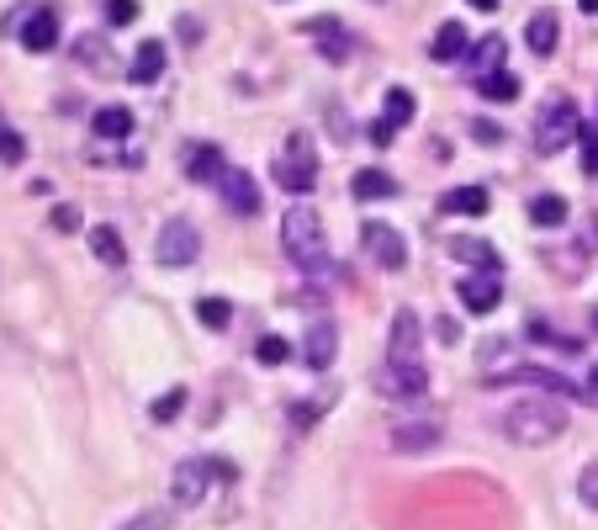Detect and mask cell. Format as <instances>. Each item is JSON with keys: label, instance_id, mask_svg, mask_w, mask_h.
<instances>
[{"label": "cell", "instance_id": "6da1fadb", "mask_svg": "<svg viewBox=\"0 0 598 530\" xmlns=\"http://www.w3.org/2000/svg\"><path fill=\"white\" fill-rule=\"evenodd\" d=\"M503 435L524 451H540L566 435V408L557 398H519L503 408Z\"/></svg>", "mask_w": 598, "mask_h": 530}, {"label": "cell", "instance_id": "7a4b0ae2", "mask_svg": "<svg viewBox=\"0 0 598 530\" xmlns=\"http://www.w3.org/2000/svg\"><path fill=\"white\" fill-rule=\"evenodd\" d=\"M281 245H286V255H291V266H297V271H308V276L328 271L319 207H291V212L281 218Z\"/></svg>", "mask_w": 598, "mask_h": 530}, {"label": "cell", "instance_id": "3957f363", "mask_svg": "<svg viewBox=\"0 0 598 530\" xmlns=\"http://www.w3.org/2000/svg\"><path fill=\"white\" fill-rule=\"evenodd\" d=\"M276 186L291 197H308L319 186V155H313V138L308 133H291L286 149L276 155Z\"/></svg>", "mask_w": 598, "mask_h": 530}, {"label": "cell", "instance_id": "277c9868", "mask_svg": "<svg viewBox=\"0 0 598 530\" xmlns=\"http://www.w3.org/2000/svg\"><path fill=\"white\" fill-rule=\"evenodd\" d=\"M577 133H583L577 107H572L566 96H557V101H546V107H540V123H535V149H540V155H561V149H566Z\"/></svg>", "mask_w": 598, "mask_h": 530}, {"label": "cell", "instance_id": "5b68a950", "mask_svg": "<svg viewBox=\"0 0 598 530\" xmlns=\"http://www.w3.org/2000/svg\"><path fill=\"white\" fill-rule=\"evenodd\" d=\"M5 33H16L27 53H48L59 42V16H53V5H22L5 16Z\"/></svg>", "mask_w": 598, "mask_h": 530}, {"label": "cell", "instance_id": "8992f818", "mask_svg": "<svg viewBox=\"0 0 598 530\" xmlns=\"http://www.w3.org/2000/svg\"><path fill=\"white\" fill-rule=\"evenodd\" d=\"M360 249H365L382 271H402V266H408V239H402L393 223H382V218L360 223Z\"/></svg>", "mask_w": 598, "mask_h": 530}, {"label": "cell", "instance_id": "52a82bcc", "mask_svg": "<svg viewBox=\"0 0 598 530\" xmlns=\"http://www.w3.org/2000/svg\"><path fill=\"white\" fill-rule=\"evenodd\" d=\"M424 334H419V313L398 308L393 313V340H387V367H424Z\"/></svg>", "mask_w": 598, "mask_h": 530}, {"label": "cell", "instance_id": "ba28073f", "mask_svg": "<svg viewBox=\"0 0 598 530\" xmlns=\"http://www.w3.org/2000/svg\"><path fill=\"white\" fill-rule=\"evenodd\" d=\"M212 478H217V472H212V456H191V461H180V467H175V478H170V498L191 509V504L207 498Z\"/></svg>", "mask_w": 598, "mask_h": 530}, {"label": "cell", "instance_id": "9c48e42d", "mask_svg": "<svg viewBox=\"0 0 598 530\" xmlns=\"http://www.w3.org/2000/svg\"><path fill=\"white\" fill-rule=\"evenodd\" d=\"M160 266H191L197 260V249H201V239H197V229L186 223V218H170L160 229Z\"/></svg>", "mask_w": 598, "mask_h": 530}, {"label": "cell", "instance_id": "30bf717a", "mask_svg": "<svg viewBox=\"0 0 598 530\" xmlns=\"http://www.w3.org/2000/svg\"><path fill=\"white\" fill-rule=\"evenodd\" d=\"M376 393H387V398H424V393H429V371L424 367H382L376 371Z\"/></svg>", "mask_w": 598, "mask_h": 530}, {"label": "cell", "instance_id": "8fae6325", "mask_svg": "<svg viewBox=\"0 0 598 530\" xmlns=\"http://www.w3.org/2000/svg\"><path fill=\"white\" fill-rule=\"evenodd\" d=\"M308 33H313V42H319V53L328 64H345V59L356 53V38H350V27H345L339 16H319Z\"/></svg>", "mask_w": 598, "mask_h": 530}, {"label": "cell", "instance_id": "7c38bea8", "mask_svg": "<svg viewBox=\"0 0 598 530\" xmlns=\"http://www.w3.org/2000/svg\"><path fill=\"white\" fill-rule=\"evenodd\" d=\"M461 308L466 313H493L498 303H503V286H498V276H487V271H472V276H461Z\"/></svg>", "mask_w": 598, "mask_h": 530}, {"label": "cell", "instance_id": "4fadbf2b", "mask_svg": "<svg viewBox=\"0 0 598 530\" xmlns=\"http://www.w3.org/2000/svg\"><path fill=\"white\" fill-rule=\"evenodd\" d=\"M439 441H445V430H439L435 419H402V424H393V451H402V456L435 451Z\"/></svg>", "mask_w": 598, "mask_h": 530}, {"label": "cell", "instance_id": "5bb4252c", "mask_svg": "<svg viewBox=\"0 0 598 530\" xmlns=\"http://www.w3.org/2000/svg\"><path fill=\"white\" fill-rule=\"evenodd\" d=\"M334 356H339V329L334 324H313L308 329V340H302V361L313 371H328L334 367Z\"/></svg>", "mask_w": 598, "mask_h": 530}, {"label": "cell", "instance_id": "9a60e30c", "mask_svg": "<svg viewBox=\"0 0 598 530\" xmlns=\"http://www.w3.org/2000/svg\"><path fill=\"white\" fill-rule=\"evenodd\" d=\"M350 192H356V202H393L402 186L398 175H387V170H376V164H365L356 181H350Z\"/></svg>", "mask_w": 598, "mask_h": 530}, {"label": "cell", "instance_id": "2e32d148", "mask_svg": "<svg viewBox=\"0 0 598 530\" xmlns=\"http://www.w3.org/2000/svg\"><path fill=\"white\" fill-rule=\"evenodd\" d=\"M217 186H223V202L234 207V212H244V218H254V212H260V186H254L244 170H228Z\"/></svg>", "mask_w": 598, "mask_h": 530}, {"label": "cell", "instance_id": "e0dca14e", "mask_svg": "<svg viewBox=\"0 0 598 530\" xmlns=\"http://www.w3.org/2000/svg\"><path fill=\"white\" fill-rule=\"evenodd\" d=\"M524 38H530V53L551 59V53H557V38H561V16L557 11H535V16L524 22Z\"/></svg>", "mask_w": 598, "mask_h": 530}, {"label": "cell", "instance_id": "ac0fdd59", "mask_svg": "<svg viewBox=\"0 0 598 530\" xmlns=\"http://www.w3.org/2000/svg\"><path fill=\"white\" fill-rule=\"evenodd\" d=\"M186 175H191V181H223V175H228L223 149H217V144H191V149H186Z\"/></svg>", "mask_w": 598, "mask_h": 530}, {"label": "cell", "instance_id": "d6986e66", "mask_svg": "<svg viewBox=\"0 0 598 530\" xmlns=\"http://www.w3.org/2000/svg\"><path fill=\"white\" fill-rule=\"evenodd\" d=\"M472 53V33L461 27V22H445L435 33V42H429V59H439V64H456V59H466Z\"/></svg>", "mask_w": 598, "mask_h": 530}, {"label": "cell", "instance_id": "ffe728a7", "mask_svg": "<svg viewBox=\"0 0 598 530\" xmlns=\"http://www.w3.org/2000/svg\"><path fill=\"white\" fill-rule=\"evenodd\" d=\"M450 255H456L461 266H472V271H487V276H498V271H503V255L487 245V239H456Z\"/></svg>", "mask_w": 598, "mask_h": 530}, {"label": "cell", "instance_id": "44dd1931", "mask_svg": "<svg viewBox=\"0 0 598 530\" xmlns=\"http://www.w3.org/2000/svg\"><path fill=\"white\" fill-rule=\"evenodd\" d=\"M487 207H493L487 186H456V192L439 197V212H456V218H482Z\"/></svg>", "mask_w": 598, "mask_h": 530}, {"label": "cell", "instance_id": "7402d4cb", "mask_svg": "<svg viewBox=\"0 0 598 530\" xmlns=\"http://www.w3.org/2000/svg\"><path fill=\"white\" fill-rule=\"evenodd\" d=\"M164 75V42H138V53H133V64H127V81L133 85H154Z\"/></svg>", "mask_w": 598, "mask_h": 530}, {"label": "cell", "instance_id": "603a6c76", "mask_svg": "<svg viewBox=\"0 0 598 530\" xmlns=\"http://www.w3.org/2000/svg\"><path fill=\"white\" fill-rule=\"evenodd\" d=\"M90 255H96L101 266H122V260H127V249H122V234L112 229V223H96V229H90Z\"/></svg>", "mask_w": 598, "mask_h": 530}, {"label": "cell", "instance_id": "cb8c5ba5", "mask_svg": "<svg viewBox=\"0 0 598 530\" xmlns=\"http://www.w3.org/2000/svg\"><path fill=\"white\" fill-rule=\"evenodd\" d=\"M566 218H572V207L561 202L557 192H540V197L530 202V223H535V229H561Z\"/></svg>", "mask_w": 598, "mask_h": 530}, {"label": "cell", "instance_id": "d4e9b609", "mask_svg": "<svg viewBox=\"0 0 598 530\" xmlns=\"http://www.w3.org/2000/svg\"><path fill=\"white\" fill-rule=\"evenodd\" d=\"M90 127H96V138H127L133 133V112L127 107H101Z\"/></svg>", "mask_w": 598, "mask_h": 530}, {"label": "cell", "instance_id": "484cf974", "mask_svg": "<svg viewBox=\"0 0 598 530\" xmlns=\"http://www.w3.org/2000/svg\"><path fill=\"white\" fill-rule=\"evenodd\" d=\"M472 70H477V81H487V75H498V70H503V38L472 42Z\"/></svg>", "mask_w": 598, "mask_h": 530}, {"label": "cell", "instance_id": "4316f807", "mask_svg": "<svg viewBox=\"0 0 598 530\" xmlns=\"http://www.w3.org/2000/svg\"><path fill=\"white\" fill-rule=\"evenodd\" d=\"M413 112H419V101H413V90H402V85H393V90L382 96V118H387V123H393V127H398V123H408Z\"/></svg>", "mask_w": 598, "mask_h": 530}, {"label": "cell", "instance_id": "83f0119b", "mask_svg": "<svg viewBox=\"0 0 598 530\" xmlns=\"http://www.w3.org/2000/svg\"><path fill=\"white\" fill-rule=\"evenodd\" d=\"M477 90L487 96V101H514L519 96V81L509 75V70H498V75H487V81H477Z\"/></svg>", "mask_w": 598, "mask_h": 530}, {"label": "cell", "instance_id": "f1b7e54d", "mask_svg": "<svg viewBox=\"0 0 598 530\" xmlns=\"http://www.w3.org/2000/svg\"><path fill=\"white\" fill-rule=\"evenodd\" d=\"M197 319L207 329H228V319H234V308H228V303H223V297H201L197 303Z\"/></svg>", "mask_w": 598, "mask_h": 530}, {"label": "cell", "instance_id": "f546056e", "mask_svg": "<svg viewBox=\"0 0 598 530\" xmlns=\"http://www.w3.org/2000/svg\"><path fill=\"white\" fill-rule=\"evenodd\" d=\"M286 356H291V345H286V340H276V334H265V340L254 345V361H260V367H281Z\"/></svg>", "mask_w": 598, "mask_h": 530}, {"label": "cell", "instance_id": "4dcf8cb0", "mask_svg": "<svg viewBox=\"0 0 598 530\" xmlns=\"http://www.w3.org/2000/svg\"><path fill=\"white\" fill-rule=\"evenodd\" d=\"M577 498H583V504L598 515V456L583 467V472H577Z\"/></svg>", "mask_w": 598, "mask_h": 530}, {"label": "cell", "instance_id": "1f68e13d", "mask_svg": "<svg viewBox=\"0 0 598 530\" xmlns=\"http://www.w3.org/2000/svg\"><path fill=\"white\" fill-rule=\"evenodd\" d=\"M180 408H186V387H175V393H164L160 404L149 408V419H160V424H170V419H175Z\"/></svg>", "mask_w": 598, "mask_h": 530}, {"label": "cell", "instance_id": "d6a6232c", "mask_svg": "<svg viewBox=\"0 0 598 530\" xmlns=\"http://www.w3.org/2000/svg\"><path fill=\"white\" fill-rule=\"evenodd\" d=\"M122 530H170V509H138Z\"/></svg>", "mask_w": 598, "mask_h": 530}, {"label": "cell", "instance_id": "836d02e7", "mask_svg": "<svg viewBox=\"0 0 598 530\" xmlns=\"http://www.w3.org/2000/svg\"><path fill=\"white\" fill-rule=\"evenodd\" d=\"M577 144H583V164H588V175H598V123H583Z\"/></svg>", "mask_w": 598, "mask_h": 530}, {"label": "cell", "instance_id": "e575fe53", "mask_svg": "<svg viewBox=\"0 0 598 530\" xmlns=\"http://www.w3.org/2000/svg\"><path fill=\"white\" fill-rule=\"evenodd\" d=\"M133 16H138V0H107V22L112 27H127Z\"/></svg>", "mask_w": 598, "mask_h": 530}, {"label": "cell", "instance_id": "d590c367", "mask_svg": "<svg viewBox=\"0 0 598 530\" xmlns=\"http://www.w3.org/2000/svg\"><path fill=\"white\" fill-rule=\"evenodd\" d=\"M53 229H64V234H75V229H80V207L59 202V207H53Z\"/></svg>", "mask_w": 598, "mask_h": 530}, {"label": "cell", "instance_id": "8d00e7d4", "mask_svg": "<svg viewBox=\"0 0 598 530\" xmlns=\"http://www.w3.org/2000/svg\"><path fill=\"white\" fill-rule=\"evenodd\" d=\"M435 340H439V345H461V324L439 313V319H435Z\"/></svg>", "mask_w": 598, "mask_h": 530}, {"label": "cell", "instance_id": "74e56055", "mask_svg": "<svg viewBox=\"0 0 598 530\" xmlns=\"http://www.w3.org/2000/svg\"><path fill=\"white\" fill-rule=\"evenodd\" d=\"M472 138H477V144H498V138H503V127H493V123H472Z\"/></svg>", "mask_w": 598, "mask_h": 530}, {"label": "cell", "instance_id": "f35d334b", "mask_svg": "<svg viewBox=\"0 0 598 530\" xmlns=\"http://www.w3.org/2000/svg\"><path fill=\"white\" fill-rule=\"evenodd\" d=\"M393 133H398V127L387 123V118H376V123H371V144H393Z\"/></svg>", "mask_w": 598, "mask_h": 530}, {"label": "cell", "instance_id": "ab89813d", "mask_svg": "<svg viewBox=\"0 0 598 530\" xmlns=\"http://www.w3.org/2000/svg\"><path fill=\"white\" fill-rule=\"evenodd\" d=\"M466 5H477V11H498V0H466Z\"/></svg>", "mask_w": 598, "mask_h": 530}, {"label": "cell", "instance_id": "60d3db41", "mask_svg": "<svg viewBox=\"0 0 598 530\" xmlns=\"http://www.w3.org/2000/svg\"><path fill=\"white\" fill-rule=\"evenodd\" d=\"M577 5H583V11H588V16H598V0H577Z\"/></svg>", "mask_w": 598, "mask_h": 530}, {"label": "cell", "instance_id": "b9f144b4", "mask_svg": "<svg viewBox=\"0 0 598 530\" xmlns=\"http://www.w3.org/2000/svg\"><path fill=\"white\" fill-rule=\"evenodd\" d=\"M588 387H594V393H598V367H594V377H588Z\"/></svg>", "mask_w": 598, "mask_h": 530}, {"label": "cell", "instance_id": "7bdbcfd3", "mask_svg": "<svg viewBox=\"0 0 598 530\" xmlns=\"http://www.w3.org/2000/svg\"><path fill=\"white\" fill-rule=\"evenodd\" d=\"M594 329H598V308H594Z\"/></svg>", "mask_w": 598, "mask_h": 530}, {"label": "cell", "instance_id": "ee69618b", "mask_svg": "<svg viewBox=\"0 0 598 530\" xmlns=\"http://www.w3.org/2000/svg\"><path fill=\"white\" fill-rule=\"evenodd\" d=\"M0 133H5V118H0Z\"/></svg>", "mask_w": 598, "mask_h": 530}]
</instances>
